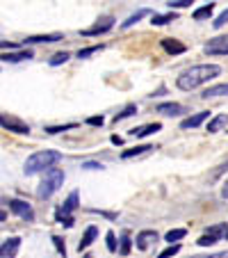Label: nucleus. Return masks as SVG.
I'll return each instance as SVG.
<instances>
[{"instance_id": "24", "label": "nucleus", "mask_w": 228, "mask_h": 258, "mask_svg": "<svg viewBox=\"0 0 228 258\" xmlns=\"http://www.w3.org/2000/svg\"><path fill=\"white\" fill-rule=\"evenodd\" d=\"M146 14H148V10H139V12H137V14L128 16V19H126V21H123V23H121V28H123V30L132 28V25H135V23H137V21H139V19H144Z\"/></svg>"}, {"instance_id": "35", "label": "nucleus", "mask_w": 228, "mask_h": 258, "mask_svg": "<svg viewBox=\"0 0 228 258\" xmlns=\"http://www.w3.org/2000/svg\"><path fill=\"white\" fill-rule=\"evenodd\" d=\"M226 23H228V10H223L221 14H219L217 19L212 21V25H214V28H223V25H226Z\"/></svg>"}, {"instance_id": "29", "label": "nucleus", "mask_w": 228, "mask_h": 258, "mask_svg": "<svg viewBox=\"0 0 228 258\" xmlns=\"http://www.w3.org/2000/svg\"><path fill=\"white\" fill-rule=\"evenodd\" d=\"M130 247H132V240L128 238V233H123L121 247H119V253H121V256H128V253H130Z\"/></svg>"}, {"instance_id": "6", "label": "nucleus", "mask_w": 228, "mask_h": 258, "mask_svg": "<svg viewBox=\"0 0 228 258\" xmlns=\"http://www.w3.org/2000/svg\"><path fill=\"white\" fill-rule=\"evenodd\" d=\"M205 55H228V34H221V37H214L208 44L203 46Z\"/></svg>"}, {"instance_id": "17", "label": "nucleus", "mask_w": 228, "mask_h": 258, "mask_svg": "<svg viewBox=\"0 0 228 258\" xmlns=\"http://www.w3.org/2000/svg\"><path fill=\"white\" fill-rule=\"evenodd\" d=\"M226 123H228V114H217V117H212L208 121V128H205V131L208 133H219Z\"/></svg>"}, {"instance_id": "16", "label": "nucleus", "mask_w": 228, "mask_h": 258, "mask_svg": "<svg viewBox=\"0 0 228 258\" xmlns=\"http://www.w3.org/2000/svg\"><path fill=\"white\" fill-rule=\"evenodd\" d=\"M162 48H165L169 55H180L187 50L185 44H180V41H176V39H162Z\"/></svg>"}, {"instance_id": "31", "label": "nucleus", "mask_w": 228, "mask_h": 258, "mask_svg": "<svg viewBox=\"0 0 228 258\" xmlns=\"http://www.w3.org/2000/svg\"><path fill=\"white\" fill-rule=\"evenodd\" d=\"M214 242H219V240L214 238V235H208V233H203L199 240H196V244H199V247H210V244H214Z\"/></svg>"}, {"instance_id": "37", "label": "nucleus", "mask_w": 228, "mask_h": 258, "mask_svg": "<svg viewBox=\"0 0 228 258\" xmlns=\"http://www.w3.org/2000/svg\"><path fill=\"white\" fill-rule=\"evenodd\" d=\"M83 169H103L101 162H83Z\"/></svg>"}, {"instance_id": "14", "label": "nucleus", "mask_w": 228, "mask_h": 258, "mask_svg": "<svg viewBox=\"0 0 228 258\" xmlns=\"http://www.w3.org/2000/svg\"><path fill=\"white\" fill-rule=\"evenodd\" d=\"M158 131H162V123H146V126L132 128L130 135L139 140V137H148V135H153V133H158Z\"/></svg>"}, {"instance_id": "43", "label": "nucleus", "mask_w": 228, "mask_h": 258, "mask_svg": "<svg viewBox=\"0 0 228 258\" xmlns=\"http://www.w3.org/2000/svg\"><path fill=\"white\" fill-rule=\"evenodd\" d=\"M223 240H228V231H226V235H223Z\"/></svg>"}, {"instance_id": "23", "label": "nucleus", "mask_w": 228, "mask_h": 258, "mask_svg": "<svg viewBox=\"0 0 228 258\" xmlns=\"http://www.w3.org/2000/svg\"><path fill=\"white\" fill-rule=\"evenodd\" d=\"M185 235H187V231H185V229H171L169 233L165 235V240H167L169 244H178V240L185 238Z\"/></svg>"}, {"instance_id": "5", "label": "nucleus", "mask_w": 228, "mask_h": 258, "mask_svg": "<svg viewBox=\"0 0 228 258\" xmlns=\"http://www.w3.org/2000/svg\"><path fill=\"white\" fill-rule=\"evenodd\" d=\"M10 204V210L14 215H19L23 222H34V210H32V206L28 204V201H21V199H10L7 201Z\"/></svg>"}, {"instance_id": "40", "label": "nucleus", "mask_w": 228, "mask_h": 258, "mask_svg": "<svg viewBox=\"0 0 228 258\" xmlns=\"http://www.w3.org/2000/svg\"><path fill=\"white\" fill-rule=\"evenodd\" d=\"M112 144L121 146V144H123V137H119V135H112Z\"/></svg>"}, {"instance_id": "19", "label": "nucleus", "mask_w": 228, "mask_h": 258, "mask_svg": "<svg viewBox=\"0 0 228 258\" xmlns=\"http://www.w3.org/2000/svg\"><path fill=\"white\" fill-rule=\"evenodd\" d=\"M96 235H98V229L96 226H89L87 231H85V235H83V240H80V244H78V251H83V249H87L89 244L96 240Z\"/></svg>"}, {"instance_id": "28", "label": "nucleus", "mask_w": 228, "mask_h": 258, "mask_svg": "<svg viewBox=\"0 0 228 258\" xmlns=\"http://www.w3.org/2000/svg\"><path fill=\"white\" fill-rule=\"evenodd\" d=\"M68 57H71V55H68L66 50H62V53H55L53 57H50V67H59V64H64Z\"/></svg>"}, {"instance_id": "4", "label": "nucleus", "mask_w": 228, "mask_h": 258, "mask_svg": "<svg viewBox=\"0 0 228 258\" xmlns=\"http://www.w3.org/2000/svg\"><path fill=\"white\" fill-rule=\"evenodd\" d=\"M78 208V192L73 190L71 195L66 197V201H64V206L55 213V219H57L62 226H66V229H71L73 224H75V219H73V210Z\"/></svg>"}, {"instance_id": "13", "label": "nucleus", "mask_w": 228, "mask_h": 258, "mask_svg": "<svg viewBox=\"0 0 228 258\" xmlns=\"http://www.w3.org/2000/svg\"><path fill=\"white\" fill-rule=\"evenodd\" d=\"M158 112L165 114V117H178V114L185 112V107L180 103H160L158 105Z\"/></svg>"}, {"instance_id": "33", "label": "nucleus", "mask_w": 228, "mask_h": 258, "mask_svg": "<svg viewBox=\"0 0 228 258\" xmlns=\"http://www.w3.org/2000/svg\"><path fill=\"white\" fill-rule=\"evenodd\" d=\"M189 5H192V0H169L167 3L169 10H183V7H189Z\"/></svg>"}, {"instance_id": "22", "label": "nucleus", "mask_w": 228, "mask_h": 258, "mask_svg": "<svg viewBox=\"0 0 228 258\" xmlns=\"http://www.w3.org/2000/svg\"><path fill=\"white\" fill-rule=\"evenodd\" d=\"M135 114H137V105H135V103H128L121 112L114 114V119H112V121L119 123V121H123V119H128V117H135Z\"/></svg>"}, {"instance_id": "39", "label": "nucleus", "mask_w": 228, "mask_h": 258, "mask_svg": "<svg viewBox=\"0 0 228 258\" xmlns=\"http://www.w3.org/2000/svg\"><path fill=\"white\" fill-rule=\"evenodd\" d=\"M14 50V48H19V44H12V41H3V50Z\"/></svg>"}, {"instance_id": "36", "label": "nucleus", "mask_w": 228, "mask_h": 258, "mask_svg": "<svg viewBox=\"0 0 228 258\" xmlns=\"http://www.w3.org/2000/svg\"><path fill=\"white\" fill-rule=\"evenodd\" d=\"M85 123H87V126H94V128H101L103 123H105V119H103V117H89Z\"/></svg>"}, {"instance_id": "26", "label": "nucleus", "mask_w": 228, "mask_h": 258, "mask_svg": "<svg viewBox=\"0 0 228 258\" xmlns=\"http://www.w3.org/2000/svg\"><path fill=\"white\" fill-rule=\"evenodd\" d=\"M103 48H105V46H103V44L87 46V48H80V50H78V57H80V59H85V57H89V55H94V53H101Z\"/></svg>"}, {"instance_id": "27", "label": "nucleus", "mask_w": 228, "mask_h": 258, "mask_svg": "<svg viewBox=\"0 0 228 258\" xmlns=\"http://www.w3.org/2000/svg\"><path fill=\"white\" fill-rule=\"evenodd\" d=\"M73 128H78V123H64V126H46V133H48V135H57V133L73 131Z\"/></svg>"}, {"instance_id": "1", "label": "nucleus", "mask_w": 228, "mask_h": 258, "mask_svg": "<svg viewBox=\"0 0 228 258\" xmlns=\"http://www.w3.org/2000/svg\"><path fill=\"white\" fill-rule=\"evenodd\" d=\"M219 73H221V67H217V64H196L185 73H180L178 80H176V87L183 89V92H192L199 85H205L212 78H217Z\"/></svg>"}, {"instance_id": "20", "label": "nucleus", "mask_w": 228, "mask_h": 258, "mask_svg": "<svg viewBox=\"0 0 228 258\" xmlns=\"http://www.w3.org/2000/svg\"><path fill=\"white\" fill-rule=\"evenodd\" d=\"M226 94H228V83H223V85H212V87H208L201 96L212 98V96H226Z\"/></svg>"}, {"instance_id": "8", "label": "nucleus", "mask_w": 228, "mask_h": 258, "mask_svg": "<svg viewBox=\"0 0 228 258\" xmlns=\"http://www.w3.org/2000/svg\"><path fill=\"white\" fill-rule=\"evenodd\" d=\"M112 28H114V16H103V19H98L96 23L92 25V28L83 30V37H94V34H105V32H110Z\"/></svg>"}, {"instance_id": "9", "label": "nucleus", "mask_w": 228, "mask_h": 258, "mask_svg": "<svg viewBox=\"0 0 228 258\" xmlns=\"http://www.w3.org/2000/svg\"><path fill=\"white\" fill-rule=\"evenodd\" d=\"M158 240H160L158 231H141V233H137L135 244H137V249H139V251H146V249H148L153 242H158Z\"/></svg>"}, {"instance_id": "3", "label": "nucleus", "mask_w": 228, "mask_h": 258, "mask_svg": "<svg viewBox=\"0 0 228 258\" xmlns=\"http://www.w3.org/2000/svg\"><path fill=\"white\" fill-rule=\"evenodd\" d=\"M62 185H64V171L59 169V167H53V169H48L44 174V178H41L39 187H37V197H39V199H50Z\"/></svg>"}, {"instance_id": "42", "label": "nucleus", "mask_w": 228, "mask_h": 258, "mask_svg": "<svg viewBox=\"0 0 228 258\" xmlns=\"http://www.w3.org/2000/svg\"><path fill=\"white\" fill-rule=\"evenodd\" d=\"M83 258H94V256H89V253H85V256Z\"/></svg>"}, {"instance_id": "11", "label": "nucleus", "mask_w": 228, "mask_h": 258, "mask_svg": "<svg viewBox=\"0 0 228 258\" xmlns=\"http://www.w3.org/2000/svg\"><path fill=\"white\" fill-rule=\"evenodd\" d=\"M205 119H210V112H196V114H192V117L183 119V121H180V128H183V131H192V128H199L201 123L205 121Z\"/></svg>"}, {"instance_id": "2", "label": "nucleus", "mask_w": 228, "mask_h": 258, "mask_svg": "<svg viewBox=\"0 0 228 258\" xmlns=\"http://www.w3.org/2000/svg\"><path fill=\"white\" fill-rule=\"evenodd\" d=\"M62 160V153L57 151H37L32 153V156L28 158V162H25L23 171L28 176H34V174H41V171H48L53 169L57 162Z\"/></svg>"}, {"instance_id": "30", "label": "nucleus", "mask_w": 228, "mask_h": 258, "mask_svg": "<svg viewBox=\"0 0 228 258\" xmlns=\"http://www.w3.org/2000/svg\"><path fill=\"white\" fill-rule=\"evenodd\" d=\"M178 251H180V244H169V247H167L165 251L158 253V258H174Z\"/></svg>"}, {"instance_id": "15", "label": "nucleus", "mask_w": 228, "mask_h": 258, "mask_svg": "<svg viewBox=\"0 0 228 258\" xmlns=\"http://www.w3.org/2000/svg\"><path fill=\"white\" fill-rule=\"evenodd\" d=\"M32 57V50H16V53H3V62H12V64H16V62H23V59H30Z\"/></svg>"}, {"instance_id": "10", "label": "nucleus", "mask_w": 228, "mask_h": 258, "mask_svg": "<svg viewBox=\"0 0 228 258\" xmlns=\"http://www.w3.org/2000/svg\"><path fill=\"white\" fill-rule=\"evenodd\" d=\"M21 249V238H7L0 247V258H16Z\"/></svg>"}, {"instance_id": "7", "label": "nucleus", "mask_w": 228, "mask_h": 258, "mask_svg": "<svg viewBox=\"0 0 228 258\" xmlns=\"http://www.w3.org/2000/svg\"><path fill=\"white\" fill-rule=\"evenodd\" d=\"M0 123H3V128H5V131L16 133V135H28V133H30L28 123H23L21 119H16V117H10V114H3V117H0Z\"/></svg>"}, {"instance_id": "32", "label": "nucleus", "mask_w": 228, "mask_h": 258, "mask_svg": "<svg viewBox=\"0 0 228 258\" xmlns=\"http://www.w3.org/2000/svg\"><path fill=\"white\" fill-rule=\"evenodd\" d=\"M53 244H55V249L59 251V256L66 258V244H64V240L59 238V235H53Z\"/></svg>"}, {"instance_id": "25", "label": "nucleus", "mask_w": 228, "mask_h": 258, "mask_svg": "<svg viewBox=\"0 0 228 258\" xmlns=\"http://www.w3.org/2000/svg\"><path fill=\"white\" fill-rule=\"evenodd\" d=\"M169 21H176V12H171V14H153V21H150V23L153 25H167Z\"/></svg>"}, {"instance_id": "34", "label": "nucleus", "mask_w": 228, "mask_h": 258, "mask_svg": "<svg viewBox=\"0 0 228 258\" xmlns=\"http://www.w3.org/2000/svg\"><path fill=\"white\" fill-rule=\"evenodd\" d=\"M105 240H107V249H110V251L112 253H114V251H117V235H114V233H112V231H107V233H105Z\"/></svg>"}, {"instance_id": "38", "label": "nucleus", "mask_w": 228, "mask_h": 258, "mask_svg": "<svg viewBox=\"0 0 228 258\" xmlns=\"http://www.w3.org/2000/svg\"><path fill=\"white\" fill-rule=\"evenodd\" d=\"M192 258H228V251H219V253H210V256H192Z\"/></svg>"}, {"instance_id": "41", "label": "nucleus", "mask_w": 228, "mask_h": 258, "mask_svg": "<svg viewBox=\"0 0 228 258\" xmlns=\"http://www.w3.org/2000/svg\"><path fill=\"white\" fill-rule=\"evenodd\" d=\"M221 197H223V199H228V180L221 185Z\"/></svg>"}, {"instance_id": "21", "label": "nucleus", "mask_w": 228, "mask_h": 258, "mask_svg": "<svg viewBox=\"0 0 228 258\" xmlns=\"http://www.w3.org/2000/svg\"><path fill=\"white\" fill-rule=\"evenodd\" d=\"M212 12H214V3H208V5H203V7H199V10H194L192 19H194V21H205V19H210V16H212Z\"/></svg>"}, {"instance_id": "12", "label": "nucleus", "mask_w": 228, "mask_h": 258, "mask_svg": "<svg viewBox=\"0 0 228 258\" xmlns=\"http://www.w3.org/2000/svg\"><path fill=\"white\" fill-rule=\"evenodd\" d=\"M64 34L59 32H53V34H34V37H28V39L23 41L25 46L28 44H53V41H62Z\"/></svg>"}, {"instance_id": "18", "label": "nucleus", "mask_w": 228, "mask_h": 258, "mask_svg": "<svg viewBox=\"0 0 228 258\" xmlns=\"http://www.w3.org/2000/svg\"><path fill=\"white\" fill-rule=\"evenodd\" d=\"M153 146L150 144H139V146H135V149H126V151L121 153V158L123 160H130V158H135V156H144V153H148Z\"/></svg>"}]
</instances>
